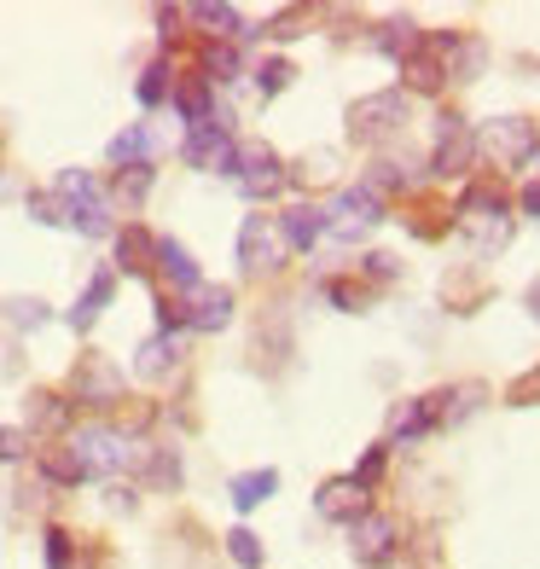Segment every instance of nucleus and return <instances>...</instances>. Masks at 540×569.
<instances>
[{
	"label": "nucleus",
	"mask_w": 540,
	"mask_h": 569,
	"mask_svg": "<svg viewBox=\"0 0 540 569\" xmlns=\"http://www.w3.org/2000/svg\"><path fill=\"white\" fill-rule=\"evenodd\" d=\"M314 511L326 517V523H354V517H367V488H360L354 477H331L314 495Z\"/></svg>",
	"instance_id": "obj_14"
},
{
	"label": "nucleus",
	"mask_w": 540,
	"mask_h": 569,
	"mask_svg": "<svg viewBox=\"0 0 540 569\" xmlns=\"http://www.w3.org/2000/svg\"><path fill=\"white\" fill-rule=\"evenodd\" d=\"M511 401H518V407H534V401H540V372H529V378L511 383Z\"/></svg>",
	"instance_id": "obj_39"
},
{
	"label": "nucleus",
	"mask_w": 540,
	"mask_h": 569,
	"mask_svg": "<svg viewBox=\"0 0 540 569\" xmlns=\"http://www.w3.org/2000/svg\"><path fill=\"white\" fill-rule=\"evenodd\" d=\"M227 558H233L239 569H262V540H256L250 529H233L227 535Z\"/></svg>",
	"instance_id": "obj_33"
},
{
	"label": "nucleus",
	"mask_w": 540,
	"mask_h": 569,
	"mask_svg": "<svg viewBox=\"0 0 540 569\" xmlns=\"http://www.w3.org/2000/svg\"><path fill=\"white\" fill-rule=\"evenodd\" d=\"M134 93H140V106H146V111H158L163 99L174 93V70H169L163 59H158V64H146V70H140V88H134Z\"/></svg>",
	"instance_id": "obj_29"
},
{
	"label": "nucleus",
	"mask_w": 540,
	"mask_h": 569,
	"mask_svg": "<svg viewBox=\"0 0 540 569\" xmlns=\"http://www.w3.org/2000/svg\"><path fill=\"white\" fill-rule=\"evenodd\" d=\"M203 82H239V70H244V59H239V47L233 41H210L203 47Z\"/></svg>",
	"instance_id": "obj_27"
},
{
	"label": "nucleus",
	"mask_w": 540,
	"mask_h": 569,
	"mask_svg": "<svg viewBox=\"0 0 540 569\" xmlns=\"http://www.w3.org/2000/svg\"><path fill=\"white\" fill-rule=\"evenodd\" d=\"M30 453V430L23 425H0V465H18Z\"/></svg>",
	"instance_id": "obj_35"
},
{
	"label": "nucleus",
	"mask_w": 540,
	"mask_h": 569,
	"mask_svg": "<svg viewBox=\"0 0 540 569\" xmlns=\"http://www.w3.org/2000/svg\"><path fill=\"white\" fill-rule=\"evenodd\" d=\"M41 477L59 482V488H76V482H82V465H76L70 448H47V453H41Z\"/></svg>",
	"instance_id": "obj_31"
},
{
	"label": "nucleus",
	"mask_w": 540,
	"mask_h": 569,
	"mask_svg": "<svg viewBox=\"0 0 540 569\" xmlns=\"http://www.w3.org/2000/svg\"><path fill=\"white\" fill-rule=\"evenodd\" d=\"M41 540H47V569H70V558H76L70 535H64V529H47Z\"/></svg>",
	"instance_id": "obj_37"
},
{
	"label": "nucleus",
	"mask_w": 540,
	"mask_h": 569,
	"mask_svg": "<svg viewBox=\"0 0 540 569\" xmlns=\"http://www.w3.org/2000/svg\"><path fill=\"white\" fill-rule=\"evenodd\" d=\"M174 367H180V331H158V338H146V343L134 349V372H140L146 383H163Z\"/></svg>",
	"instance_id": "obj_17"
},
{
	"label": "nucleus",
	"mask_w": 540,
	"mask_h": 569,
	"mask_svg": "<svg viewBox=\"0 0 540 569\" xmlns=\"http://www.w3.org/2000/svg\"><path fill=\"white\" fill-rule=\"evenodd\" d=\"M401 70H407V88H419V93H436V88H442V82H448V64H442V47H436L430 36H424V47H419V53H413V59H407Z\"/></svg>",
	"instance_id": "obj_22"
},
{
	"label": "nucleus",
	"mask_w": 540,
	"mask_h": 569,
	"mask_svg": "<svg viewBox=\"0 0 540 569\" xmlns=\"http://www.w3.org/2000/svg\"><path fill=\"white\" fill-rule=\"evenodd\" d=\"M151 268H158V273L174 284V291H198V284H203V273H198V262H192V250L180 244V239H158V262H151Z\"/></svg>",
	"instance_id": "obj_19"
},
{
	"label": "nucleus",
	"mask_w": 540,
	"mask_h": 569,
	"mask_svg": "<svg viewBox=\"0 0 540 569\" xmlns=\"http://www.w3.org/2000/svg\"><path fill=\"white\" fill-rule=\"evenodd\" d=\"M436 430V419H430V401H401L396 407V419H390V436L407 448V442H424V436Z\"/></svg>",
	"instance_id": "obj_25"
},
{
	"label": "nucleus",
	"mask_w": 540,
	"mask_h": 569,
	"mask_svg": "<svg viewBox=\"0 0 540 569\" xmlns=\"http://www.w3.org/2000/svg\"><path fill=\"white\" fill-rule=\"evenodd\" d=\"M529 320H534V326H540V279H534V284H529Z\"/></svg>",
	"instance_id": "obj_42"
},
{
	"label": "nucleus",
	"mask_w": 540,
	"mask_h": 569,
	"mask_svg": "<svg viewBox=\"0 0 540 569\" xmlns=\"http://www.w3.org/2000/svg\"><path fill=\"white\" fill-rule=\"evenodd\" d=\"M64 448L76 453V465H82V482H88V477H117V471H128V465H134V453H140L117 425H82Z\"/></svg>",
	"instance_id": "obj_2"
},
{
	"label": "nucleus",
	"mask_w": 540,
	"mask_h": 569,
	"mask_svg": "<svg viewBox=\"0 0 540 569\" xmlns=\"http://www.w3.org/2000/svg\"><path fill=\"white\" fill-rule=\"evenodd\" d=\"M106 158H111L117 169H140V163H151V158H158V128H151V122L122 128V134L106 146Z\"/></svg>",
	"instance_id": "obj_18"
},
{
	"label": "nucleus",
	"mask_w": 540,
	"mask_h": 569,
	"mask_svg": "<svg viewBox=\"0 0 540 569\" xmlns=\"http://www.w3.org/2000/svg\"><path fill=\"white\" fill-rule=\"evenodd\" d=\"M111 297H117V273H111V268H99V273L88 279V291L70 302V315H64V320H70V331H93V326H99V315L111 308Z\"/></svg>",
	"instance_id": "obj_16"
},
{
	"label": "nucleus",
	"mask_w": 540,
	"mask_h": 569,
	"mask_svg": "<svg viewBox=\"0 0 540 569\" xmlns=\"http://www.w3.org/2000/svg\"><path fill=\"white\" fill-rule=\"evenodd\" d=\"M180 320L192 331H227L233 326V291H227V284H198V291H187Z\"/></svg>",
	"instance_id": "obj_13"
},
{
	"label": "nucleus",
	"mask_w": 540,
	"mask_h": 569,
	"mask_svg": "<svg viewBox=\"0 0 540 569\" xmlns=\"http://www.w3.org/2000/svg\"><path fill=\"white\" fill-rule=\"evenodd\" d=\"M53 198H59V210H64V227H76L82 239H111V232H117L111 198H106V187H99L88 169H59Z\"/></svg>",
	"instance_id": "obj_1"
},
{
	"label": "nucleus",
	"mask_w": 540,
	"mask_h": 569,
	"mask_svg": "<svg viewBox=\"0 0 540 569\" xmlns=\"http://www.w3.org/2000/svg\"><path fill=\"white\" fill-rule=\"evenodd\" d=\"M233 180H239V192H244L250 203H262V198H273V192H286V187H291V169L279 163V151H273V146L244 140V146L233 151Z\"/></svg>",
	"instance_id": "obj_6"
},
{
	"label": "nucleus",
	"mask_w": 540,
	"mask_h": 569,
	"mask_svg": "<svg viewBox=\"0 0 540 569\" xmlns=\"http://www.w3.org/2000/svg\"><path fill=\"white\" fill-rule=\"evenodd\" d=\"M70 401L76 407H93V412H106L122 401V372L111 367L106 355H76V367H70Z\"/></svg>",
	"instance_id": "obj_7"
},
{
	"label": "nucleus",
	"mask_w": 540,
	"mask_h": 569,
	"mask_svg": "<svg viewBox=\"0 0 540 569\" xmlns=\"http://www.w3.org/2000/svg\"><path fill=\"white\" fill-rule=\"evenodd\" d=\"M273 232H279V244H286V250H314L326 239V210H320V203H291Z\"/></svg>",
	"instance_id": "obj_15"
},
{
	"label": "nucleus",
	"mask_w": 540,
	"mask_h": 569,
	"mask_svg": "<svg viewBox=\"0 0 540 569\" xmlns=\"http://www.w3.org/2000/svg\"><path fill=\"white\" fill-rule=\"evenodd\" d=\"M23 210H30V221H41V227H64V210H59L53 192H30V198H23Z\"/></svg>",
	"instance_id": "obj_34"
},
{
	"label": "nucleus",
	"mask_w": 540,
	"mask_h": 569,
	"mask_svg": "<svg viewBox=\"0 0 540 569\" xmlns=\"http://www.w3.org/2000/svg\"><path fill=\"white\" fill-rule=\"evenodd\" d=\"M383 459H390V448H372L367 459H360V471H354V482H360V488H372V482L383 477Z\"/></svg>",
	"instance_id": "obj_38"
},
{
	"label": "nucleus",
	"mask_w": 540,
	"mask_h": 569,
	"mask_svg": "<svg viewBox=\"0 0 540 569\" xmlns=\"http://www.w3.org/2000/svg\"><path fill=\"white\" fill-rule=\"evenodd\" d=\"M273 488H279V471H244V477H233L227 495H233L239 511H256L262 500H273Z\"/></svg>",
	"instance_id": "obj_26"
},
{
	"label": "nucleus",
	"mask_w": 540,
	"mask_h": 569,
	"mask_svg": "<svg viewBox=\"0 0 540 569\" xmlns=\"http://www.w3.org/2000/svg\"><path fill=\"white\" fill-rule=\"evenodd\" d=\"M233 151H239V140L227 134V128L203 122V128H187V146H180V158H187V169H216V174H233Z\"/></svg>",
	"instance_id": "obj_12"
},
{
	"label": "nucleus",
	"mask_w": 540,
	"mask_h": 569,
	"mask_svg": "<svg viewBox=\"0 0 540 569\" xmlns=\"http://www.w3.org/2000/svg\"><path fill=\"white\" fill-rule=\"evenodd\" d=\"M151 262H158V239H151L140 221H128L117 232V268L122 273H151Z\"/></svg>",
	"instance_id": "obj_21"
},
{
	"label": "nucleus",
	"mask_w": 540,
	"mask_h": 569,
	"mask_svg": "<svg viewBox=\"0 0 540 569\" xmlns=\"http://www.w3.org/2000/svg\"><path fill=\"white\" fill-rule=\"evenodd\" d=\"M383 221V198H372L367 187H343L338 198H331V210H326V232L331 239H367V232Z\"/></svg>",
	"instance_id": "obj_9"
},
{
	"label": "nucleus",
	"mask_w": 540,
	"mask_h": 569,
	"mask_svg": "<svg viewBox=\"0 0 540 569\" xmlns=\"http://www.w3.org/2000/svg\"><path fill=\"white\" fill-rule=\"evenodd\" d=\"M291 59H268L262 70H256V88H262V99H279V93H286L291 88Z\"/></svg>",
	"instance_id": "obj_32"
},
{
	"label": "nucleus",
	"mask_w": 540,
	"mask_h": 569,
	"mask_svg": "<svg viewBox=\"0 0 540 569\" xmlns=\"http://www.w3.org/2000/svg\"><path fill=\"white\" fill-rule=\"evenodd\" d=\"M523 216H540V180H529V187H523Z\"/></svg>",
	"instance_id": "obj_41"
},
{
	"label": "nucleus",
	"mask_w": 540,
	"mask_h": 569,
	"mask_svg": "<svg viewBox=\"0 0 540 569\" xmlns=\"http://www.w3.org/2000/svg\"><path fill=\"white\" fill-rule=\"evenodd\" d=\"M471 163H477V140H471V128L459 122L453 111H448V117H436V158H430V174L459 180Z\"/></svg>",
	"instance_id": "obj_10"
},
{
	"label": "nucleus",
	"mask_w": 540,
	"mask_h": 569,
	"mask_svg": "<svg viewBox=\"0 0 540 569\" xmlns=\"http://www.w3.org/2000/svg\"><path fill=\"white\" fill-rule=\"evenodd\" d=\"M12 326H23V331L47 326V302H41V297H18V302H12Z\"/></svg>",
	"instance_id": "obj_36"
},
{
	"label": "nucleus",
	"mask_w": 540,
	"mask_h": 569,
	"mask_svg": "<svg viewBox=\"0 0 540 569\" xmlns=\"http://www.w3.org/2000/svg\"><path fill=\"white\" fill-rule=\"evenodd\" d=\"M372 47H378L383 59H396V64H407V59H413L419 47H424V30H419L413 18H390V23H378V36H372Z\"/></svg>",
	"instance_id": "obj_20"
},
{
	"label": "nucleus",
	"mask_w": 540,
	"mask_h": 569,
	"mask_svg": "<svg viewBox=\"0 0 540 569\" xmlns=\"http://www.w3.org/2000/svg\"><path fill=\"white\" fill-rule=\"evenodd\" d=\"M279 262H286V244H279L273 221H268V216H244V227H239V268H244L250 279H262V273H273Z\"/></svg>",
	"instance_id": "obj_11"
},
{
	"label": "nucleus",
	"mask_w": 540,
	"mask_h": 569,
	"mask_svg": "<svg viewBox=\"0 0 540 569\" xmlns=\"http://www.w3.org/2000/svg\"><path fill=\"white\" fill-rule=\"evenodd\" d=\"M187 18H192V23H203V30H210L216 41H233V36H244V18H239L233 7H210V0H203V7H192Z\"/></svg>",
	"instance_id": "obj_28"
},
{
	"label": "nucleus",
	"mask_w": 540,
	"mask_h": 569,
	"mask_svg": "<svg viewBox=\"0 0 540 569\" xmlns=\"http://www.w3.org/2000/svg\"><path fill=\"white\" fill-rule=\"evenodd\" d=\"M367 273H372V279H396V256H383V250L367 256Z\"/></svg>",
	"instance_id": "obj_40"
},
{
	"label": "nucleus",
	"mask_w": 540,
	"mask_h": 569,
	"mask_svg": "<svg viewBox=\"0 0 540 569\" xmlns=\"http://www.w3.org/2000/svg\"><path fill=\"white\" fill-rule=\"evenodd\" d=\"M349 552H354V563H367V569H390L401 558V523L383 517V511L354 517L349 523Z\"/></svg>",
	"instance_id": "obj_8"
},
{
	"label": "nucleus",
	"mask_w": 540,
	"mask_h": 569,
	"mask_svg": "<svg viewBox=\"0 0 540 569\" xmlns=\"http://www.w3.org/2000/svg\"><path fill=\"white\" fill-rule=\"evenodd\" d=\"M151 180H158V174H151V163H140V169H117V203H122V210H140V203H146V192H151Z\"/></svg>",
	"instance_id": "obj_30"
},
{
	"label": "nucleus",
	"mask_w": 540,
	"mask_h": 569,
	"mask_svg": "<svg viewBox=\"0 0 540 569\" xmlns=\"http://www.w3.org/2000/svg\"><path fill=\"white\" fill-rule=\"evenodd\" d=\"M134 459H140V471H146V482L158 488V495H174L180 488V453L174 448H146Z\"/></svg>",
	"instance_id": "obj_24"
},
{
	"label": "nucleus",
	"mask_w": 540,
	"mask_h": 569,
	"mask_svg": "<svg viewBox=\"0 0 540 569\" xmlns=\"http://www.w3.org/2000/svg\"><path fill=\"white\" fill-rule=\"evenodd\" d=\"M471 140H477L482 158H494V169H523L540 146V128L529 117H488Z\"/></svg>",
	"instance_id": "obj_5"
},
{
	"label": "nucleus",
	"mask_w": 540,
	"mask_h": 569,
	"mask_svg": "<svg viewBox=\"0 0 540 569\" xmlns=\"http://www.w3.org/2000/svg\"><path fill=\"white\" fill-rule=\"evenodd\" d=\"M459 227L471 232V250H477V256H494V250L511 244L506 198L488 192V187H466V192H459Z\"/></svg>",
	"instance_id": "obj_3"
},
{
	"label": "nucleus",
	"mask_w": 540,
	"mask_h": 569,
	"mask_svg": "<svg viewBox=\"0 0 540 569\" xmlns=\"http://www.w3.org/2000/svg\"><path fill=\"white\" fill-rule=\"evenodd\" d=\"M407 117H413V106H407L401 88L367 93V99H354V111H349V140L354 146H383L390 134H401V128H407Z\"/></svg>",
	"instance_id": "obj_4"
},
{
	"label": "nucleus",
	"mask_w": 540,
	"mask_h": 569,
	"mask_svg": "<svg viewBox=\"0 0 540 569\" xmlns=\"http://www.w3.org/2000/svg\"><path fill=\"white\" fill-rule=\"evenodd\" d=\"M64 419H70V401L53 396V390H36L30 407H23V430H41V436H59Z\"/></svg>",
	"instance_id": "obj_23"
}]
</instances>
